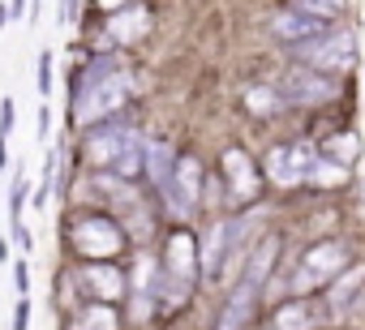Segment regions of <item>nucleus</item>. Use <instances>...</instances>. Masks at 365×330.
<instances>
[{"label":"nucleus","mask_w":365,"mask_h":330,"mask_svg":"<svg viewBox=\"0 0 365 330\" xmlns=\"http://www.w3.org/2000/svg\"><path fill=\"white\" fill-rule=\"evenodd\" d=\"M129 95V73L120 69V60H95L73 95V120L78 124H95L99 116L116 112Z\"/></svg>","instance_id":"1"},{"label":"nucleus","mask_w":365,"mask_h":330,"mask_svg":"<svg viewBox=\"0 0 365 330\" xmlns=\"http://www.w3.org/2000/svg\"><path fill=\"white\" fill-rule=\"evenodd\" d=\"M142 137L133 124H108V129H91L86 133V159L99 163V168H116L120 176L138 172L142 163Z\"/></svg>","instance_id":"2"},{"label":"nucleus","mask_w":365,"mask_h":330,"mask_svg":"<svg viewBox=\"0 0 365 330\" xmlns=\"http://www.w3.org/2000/svg\"><path fill=\"white\" fill-rule=\"evenodd\" d=\"M344 270H348V253H344V245H339V240H322V245L305 249V257H301L297 270L288 275V292L305 296V292H314V287H327V283L339 279Z\"/></svg>","instance_id":"3"},{"label":"nucleus","mask_w":365,"mask_h":330,"mask_svg":"<svg viewBox=\"0 0 365 330\" xmlns=\"http://www.w3.org/2000/svg\"><path fill=\"white\" fill-rule=\"evenodd\" d=\"M292 52H297V60H301L305 69H318V73H331V78L356 65V39H352L348 31H327L322 39L301 43V48H292Z\"/></svg>","instance_id":"4"},{"label":"nucleus","mask_w":365,"mask_h":330,"mask_svg":"<svg viewBox=\"0 0 365 330\" xmlns=\"http://www.w3.org/2000/svg\"><path fill=\"white\" fill-rule=\"evenodd\" d=\"M69 240L82 257H95V262H108L120 253L125 245V232L112 223V219H99V215H78L73 228H69Z\"/></svg>","instance_id":"5"},{"label":"nucleus","mask_w":365,"mask_h":330,"mask_svg":"<svg viewBox=\"0 0 365 330\" xmlns=\"http://www.w3.org/2000/svg\"><path fill=\"white\" fill-rule=\"evenodd\" d=\"M198 185H202L198 159H176V172H172V181L159 189V198H163V206H168L176 219H190L194 206H198Z\"/></svg>","instance_id":"6"},{"label":"nucleus","mask_w":365,"mask_h":330,"mask_svg":"<svg viewBox=\"0 0 365 330\" xmlns=\"http://www.w3.org/2000/svg\"><path fill=\"white\" fill-rule=\"evenodd\" d=\"M245 223L250 219H228V223H215L211 236H207V249H202V270H207V283H224V270L245 236Z\"/></svg>","instance_id":"7"},{"label":"nucleus","mask_w":365,"mask_h":330,"mask_svg":"<svg viewBox=\"0 0 365 330\" xmlns=\"http://www.w3.org/2000/svg\"><path fill=\"white\" fill-rule=\"evenodd\" d=\"M275 90L284 95V103H327V99H335L339 86H335L331 73H318V69L297 65V69H288V73L279 78Z\"/></svg>","instance_id":"8"},{"label":"nucleus","mask_w":365,"mask_h":330,"mask_svg":"<svg viewBox=\"0 0 365 330\" xmlns=\"http://www.w3.org/2000/svg\"><path fill=\"white\" fill-rule=\"evenodd\" d=\"M314 163H318V154H309V146L292 142V146H275L267 154V172L279 185H301V181L314 176Z\"/></svg>","instance_id":"9"},{"label":"nucleus","mask_w":365,"mask_h":330,"mask_svg":"<svg viewBox=\"0 0 365 330\" xmlns=\"http://www.w3.org/2000/svg\"><path fill=\"white\" fill-rule=\"evenodd\" d=\"M271 31H275V39L301 48V43H314V39L327 35V18H314V14H301V9H284L279 18H271Z\"/></svg>","instance_id":"10"},{"label":"nucleus","mask_w":365,"mask_h":330,"mask_svg":"<svg viewBox=\"0 0 365 330\" xmlns=\"http://www.w3.org/2000/svg\"><path fill=\"white\" fill-rule=\"evenodd\" d=\"M78 279H82V287H91V296H95L99 304H112V300L125 296V275H120L112 262H86Z\"/></svg>","instance_id":"11"},{"label":"nucleus","mask_w":365,"mask_h":330,"mask_svg":"<svg viewBox=\"0 0 365 330\" xmlns=\"http://www.w3.org/2000/svg\"><path fill=\"white\" fill-rule=\"evenodd\" d=\"M194 266H198V245L190 240V232H176L168 240V279L172 283H190L194 279Z\"/></svg>","instance_id":"12"},{"label":"nucleus","mask_w":365,"mask_h":330,"mask_svg":"<svg viewBox=\"0 0 365 330\" xmlns=\"http://www.w3.org/2000/svg\"><path fill=\"white\" fill-rule=\"evenodd\" d=\"M361 287H365V266H348V270L331 283V292H327V313H331V317H344V313L356 304Z\"/></svg>","instance_id":"13"},{"label":"nucleus","mask_w":365,"mask_h":330,"mask_svg":"<svg viewBox=\"0 0 365 330\" xmlns=\"http://www.w3.org/2000/svg\"><path fill=\"white\" fill-rule=\"evenodd\" d=\"M224 176H228L232 198H254L258 193V172H254V163H250L245 150H228L224 154Z\"/></svg>","instance_id":"14"},{"label":"nucleus","mask_w":365,"mask_h":330,"mask_svg":"<svg viewBox=\"0 0 365 330\" xmlns=\"http://www.w3.org/2000/svg\"><path fill=\"white\" fill-rule=\"evenodd\" d=\"M254 300H258V287L254 283H237V292L228 296L224 304V317H220V330H245V321L254 317Z\"/></svg>","instance_id":"15"},{"label":"nucleus","mask_w":365,"mask_h":330,"mask_svg":"<svg viewBox=\"0 0 365 330\" xmlns=\"http://www.w3.org/2000/svg\"><path fill=\"white\" fill-rule=\"evenodd\" d=\"M331 313L327 309H318V304H309V300H292V304H284L279 313H275V330H314L318 321H327Z\"/></svg>","instance_id":"16"},{"label":"nucleus","mask_w":365,"mask_h":330,"mask_svg":"<svg viewBox=\"0 0 365 330\" xmlns=\"http://www.w3.org/2000/svg\"><path fill=\"white\" fill-rule=\"evenodd\" d=\"M146 26H150V14H146L142 5H133V9H125V14H116V18L108 22V35L120 39V43H133V39L146 35Z\"/></svg>","instance_id":"17"},{"label":"nucleus","mask_w":365,"mask_h":330,"mask_svg":"<svg viewBox=\"0 0 365 330\" xmlns=\"http://www.w3.org/2000/svg\"><path fill=\"white\" fill-rule=\"evenodd\" d=\"M275 253H279V236H262V245L254 249L250 257V270H245V283H254L262 292V283L271 279V266H275Z\"/></svg>","instance_id":"18"},{"label":"nucleus","mask_w":365,"mask_h":330,"mask_svg":"<svg viewBox=\"0 0 365 330\" xmlns=\"http://www.w3.org/2000/svg\"><path fill=\"white\" fill-rule=\"evenodd\" d=\"M146 172H150V181H155L159 189L172 181V172H176V154H172L168 142H150V146H146Z\"/></svg>","instance_id":"19"},{"label":"nucleus","mask_w":365,"mask_h":330,"mask_svg":"<svg viewBox=\"0 0 365 330\" xmlns=\"http://www.w3.org/2000/svg\"><path fill=\"white\" fill-rule=\"evenodd\" d=\"M322 154L348 168V163H356V154H361V137H356V133H331V137L322 142Z\"/></svg>","instance_id":"20"},{"label":"nucleus","mask_w":365,"mask_h":330,"mask_svg":"<svg viewBox=\"0 0 365 330\" xmlns=\"http://www.w3.org/2000/svg\"><path fill=\"white\" fill-rule=\"evenodd\" d=\"M78 330H116V313H112V304H86L82 309V321H78Z\"/></svg>","instance_id":"21"},{"label":"nucleus","mask_w":365,"mask_h":330,"mask_svg":"<svg viewBox=\"0 0 365 330\" xmlns=\"http://www.w3.org/2000/svg\"><path fill=\"white\" fill-rule=\"evenodd\" d=\"M292 9H301V14H314V18H344V9H348V0H292Z\"/></svg>","instance_id":"22"},{"label":"nucleus","mask_w":365,"mask_h":330,"mask_svg":"<svg viewBox=\"0 0 365 330\" xmlns=\"http://www.w3.org/2000/svg\"><path fill=\"white\" fill-rule=\"evenodd\" d=\"M344 176H348V168H344V163H335V159L318 154V163H314V176H309V181H318V185H339Z\"/></svg>","instance_id":"23"},{"label":"nucleus","mask_w":365,"mask_h":330,"mask_svg":"<svg viewBox=\"0 0 365 330\" xmlns=\"http://www.w3.org/2000/svg\"><path fill=\"white\" fill-rule=\"evenodd\" d=\"M245 103H250L254 112L271 116V112H275V107L284 103V95H279V90H267V86H258V90H250V95H245Z\"/></svg>","instance_id":"24"},{"label":"nucleus","mask_w":365,"mask_h":330,"mask_svg":"<svg viewBox=\"0 0 365 330\" xmlns=\"http://www.w3.org/2000/svg\"><path fill=\"white\" fill-rule=\"evenodd\" d=\"M26 189H31V185H26V176L18 172V176H14V193H9V228H14V223H22V206H26Z\"/></svg>","instance_id":"25"},{"label":"nucleus","mask_w":365,"mask_h":330,"mask_svg":"<svg viewBox=\"0 0 365 330\" xmlns=\"http://www.w3.org/2000/svg\"><path fill=\"white\" fill-rule=\"evenodd\" d=\"M56 168H61V150H52V154H48V163H43V181H39V193H35V202H39V206L48 202V193H52V185H56Z\"/></svg>","instance_id":"26"},{"label":"nucleus","mask_w":365,"mask_h":330,"mask_svg":"<svg viewBox=\"0 0 365 330\" xmlns=\"http://www.w3.org/2000/svg\"><path fill=\"white\" fill-rule=\"evenodd\" d=\"M39 95H52V52H39Z\"/></svg>","instance_id":"27"},{"label":"nucleus","mask_w":365,"mask_h":330,"mask_svg":"<svg viewBox=\"0 0 365 330\" xmlns=\"http://www.w3.org/2000/svg\"><path fill=\"white\" fill-rule=\"evenodd\" d=\"M14 292H18V300L31 292V266H26V257H18V266H14Z\"/></svg>","instance_id":"28"},{"label":"nucleus","mask_w":365,"mask_h":330,"mask_svg":"<svg viewBox=\"0 0 365 330\" xmlns=\"http://www.w3.org/2000/svg\"><path fill=\"white\" fill-rule=\"evenodd\" d=\"M14 330H31V300L26 296L14 304Z\"/></svg>","instance_id":"29"},{"label":"nucleus","mask_w":365,"mask_h":330,"mask_svg":"<svg viewBox=\"0 0 365 330\" xmlns=\"http://www.w3.org/2000/svg\"><path fill=\"white\" fill-rule=\"evenodd\" d=\"M14 133V99H0V137Z\"/></svg>","instance_id":"30"},{"label":"nucleus","mask_w":365,"mask_h":330,"mask_svg":"<svg viewBox=\"0 0 365 330\" xmlns=\"http://www.w3.org/2000/svg\"><path fill=\"white\" fill-rule=\"evenodd\" d=\"M48 129H52V107L43 103V107H39V124H35V133H39V142H48Z\"/></svg>","instance_id":"31"},{"label":"nucleus","mask_w":365,"mask_h":330,"mask_svg":"<svg viewBox=\"0 0 365 330\" xmlns=\"http://www.w3.org/2000/svg\"><path fill=\"white\" fill-rule=\"evenodd\" d=\"M9 236L18 240V249H22V253H31V232H26V223H14V228H9Z\"/></svg>","instance_id":"32"},{"label":"nucleus","mask_w":365,"mask_h":330,"mask_svg":"<svg viewBox=\"0 0 365 330\" xmlns=\"http://www.w3.org/2000/svg\"><path fill=\"white\" fill-rule=\"evenodd\" d=\"M26 14V0H9V18H22Z\"/></svg>","instance_id":"33"},{"label":"nucleus","mask_w":365,"mask_h":330,"mask_svg":"<svg viewBox=\"0 0 365 330\" xmlns=\"http://www.w3.org/2000/svg\"><path fill=\"white\" fill-rule=\"evenodd\" d=\"M116 5H125V0H99V9H116Z\"/></svg>","instance_id":"34"},{"label":"nucleus","mask_w":365,"mask_h":330,"mask_svg":"<svg viewBox=\"0 0 365 330\" xmlns=\"http://www.w3.org/2000/svg\"><path fill=\"white\" fill-rule=\"evenodd\" d=\"M5 154H9V150H5V137H0V172H5Z\"/></svg>","instance_id":"35"}]
</instances>
